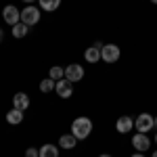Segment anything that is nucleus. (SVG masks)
Segmentation results:
<instances>
[{"mask_svg": "<svg viewBox=\"0 0 157 157\" xmlns=\"http://www.w3.org/2000/svg\"><path fill=\"white\" fill-rule=\"evenodd\" d=\"M90 132H92V121H90V117H84V115H82V117H75V120L71 121V134L78 140L88 138Z\"/></svg>", "mask_w": 157, "mask_h": 157, "instance_id": "f257e3e1", "label": "nucleus"}, {"mask_svg": "<svg viewBox=\"0 0 157 157\" xmlns=\"http://www.w3.org/2000/svg\"><path fill=\"white\" fill-rule=\"evenodd\" d=\"M134 128H136L138 132L147 134L149 130H153V128H155V117H153L151 113H140V115L134 120Z\"/></svg>", "mask_w": 157, "mask_h": 157, "instance_id": "f03ea898", "label": "nucleus"}, {"mask_svg": "<svg viewBox=\"0 0 157 157\" xmlns=\"http://www.w3.org/2000/svg\"><path fill=\"white\" fill-rule=\"evenodd\" d=\"M120 46L117 44H103L101 46V59L105 61V63H115V61L120 59Z\"/></svg>", "mask_w": 157, "mask_h": 157, "instance_id": "7ed1b4c3", "label": "nucleus"}, {"mask_svg": "<svg viewBox=\"0 0 157 157\" xmlns=\"http://www.w3.org/2000/svg\"><path fill=\"white\" fill-rule=\"evenodd\" d=\"M21 21H23L25 25H36L38 21H40V9H36V6H25L23 11H21Z\"/></svg>", "mask_w": 157, "mask_h": 157, "instance_id": "20e7f679", "label": "nucleus"}, {"mask_svg": "<svg viewBox=\"0 0 157 157\" xmlns=\"http://www.w3.org/2000/svg\"><path fill=\"white\" fill-rule=\"evenodd\" d=\"M2 19H4L9 25H17L19 21H21V11H19L15 4H6L4 11H2Z\"/></svg>", "mask_w": 157, "mask_h": 157, "instance_id": "39448f33", "label": "nucleus"}, {"mask_svg": "<svg viewBox=\"0 0 157 157\" xmlns=\"http://www.w3.org/2000/svg\"><path fill=\"white\" fill-rule=\"evenodd\" d=\"M55 90H57V97L61 98H69L73 92V82H69L67 78H63V80H57V86H55Z\"/></svg>", "mask_w": 157, "mask_h": 157, "instance_id": "423d86ee", "label": "nucleus"}, {"mask_svg": "<svg viewBox=\"0 0 157 157\" xmlns=\"http://www.w3.org/2000/svg\"><path fill=\"white\" fill-rule=\"evenodd\" d=\"M65 78H67L69 82H80V80L84 78V67L78 65V63L67 65V67H65Z\"/></svg>", "mask_w": 157, "mask_h": 157, "instance_id": "0eeeda50", "label": "nucleus"}, {"mask_svg": "<svg viewBox=\"0 0 157 157\" xmlns=\"http://www.w3.org/2000/svg\"><path fill=\"white\" fill-rule=\"evenodd\" d=\"M132 147L138 151V153H145V151H149V147H151V140H149V136L143 132L134 134L132 136Z\"/></svg>", "mask_w": 157, "mask_h": 157, "instance_id": "6e6552de", "label": "nucleus"}, {"mask_svg": "<svg viewBox=\"0 0 157 157\" xmlns=\"http://www.w3.org/2000/svg\"><path fill=\"white\" fill-rule=\"evenodd\" d=\"M29 107V97L25 94V92H17L15 97H13V109H19V111H27Z\"/></svg>", "mask_w": 157, "mask_h": 157, "instance_id": "1a4fd4ad", "label": "nucleus"}, {"mask_svg": "<svg viewBox=\"0 0 157 157\" xmlns=\"http://www.w3.org/2000/svg\"><path fill=\"white\" fill-rule=\"evenodd\" d=\"M134 128V120L130 117V115H124V117H120V120L115 121V130L120 134H126V132H130Z\"/></svg>", "mask_w": 157, "mask_h": 157, "instance_id": "9d476101", "label": "nucleus"}, {"mask_svg": "<svg viewBox=\"0 0 157 157\" xmlns=\"http://www.w3.org/2000/svg\"><path fill=\"white\" fill-rule=\"evenodd\" d=\"M84 59L88 63H98L101 61V46H88L84 52Z\"/></svg>", "mask_w": 157, "mask_h": 157, "instance_id": "9b49d317", "label": "nucleus"}, {"mask_svg": "<svg viewBox=\"0 0 157 157\" xmlns=\"http://www.w3.org/2000/svg\"><path fill=\"white\" fill-rule=\"evenodd\" d=\"M75 145H78V138H75L73 134H63V136L59 138V147L61 149H67V151H69V149H73Z\"/></svg>", "mask_w": 157, "mask_h": 157, "instance_id": "f8f14e48", "label": "nucleus"}, {"mask_svg": "<svg viewBox=\"0 0 157 157\" xmlns=\"http://www.w3.org/2000/svg\"><path fill=\"white\" fill-rule=\"evenodd\" d=\"M6 121H9L11 126L21 124V121H23V111H19V109H11V111L6 113Z\"/></svg>", "mask_w": 157, "mask_h": 157, "instance_id": "ddd939ff", "label": "nucleus"}, {"mask_svg": "<svg viewBox=\"0 0 157 157\" xmlns=\"http://www.w3.org/2000/svg\"><path fill=\"white\" fill-rule=\"evenodd\" d=\"M40 157H59V147H57V145L40 147Z\"/></svg>", "mask_w": 157, "mask_h": 157, "instance_id": "4468645a", "label": "nucleus"}, {"mask_svg": "<svg viewBox=\"0 0 157 157\" xmlns=\"http://www.w3.org/2000/svg\"><path fill=\"white\" fill-rule=\"evenodd\" d=\"M38 2H40V9L46 11V13L57 11V9L61 6V0H38Z\"/></svg>", "mask_w": 157, "mask_h": 157, "instance_id": "2eb2a0df", "label": "nucleus"}, {"mask_svg": "<svg viewBox=\"0 0 157 157\" xmlns=\"http://www.w3.org/2000/svg\"><path fill=\"white\" fill-rule=\"evenodd\" d=\"M29 32V25H25L23 21H19L17 25H13V36L15 38H25Z\"/></svg>", "mask_w": 157, "mask_h": 157, "instance_id": "dca6fc26", "label": "nucleus"}, {"mask_svg": "<svg viewBox=\"0 0 157 157\" xmlns=\"http://www.w3.org/2000/svg\"><path fill=\"white\" fill-rule=\"evenodd\" d=\"M48 78H52L55 82H57V80H63V78H65V67H59V65H55V67H50V73H48Z\"/></svg>", "mask_w": 157, "mask_h": 157, "instance_id": "f3484780", "label": "nucleus"}, {"mask_svg": "<svg viewBox=\"0 0 157 157\" xmlns=\"http://www.w3.org/2000/svg\"><path fill=\"white\" fill-rule=\"evenodd\" d=\"M55 86H57V82H55L52 78H46V80H42V82H40V90H42V92H52V90H55Z\"/></svg>", "mask_w": 157, "mask_h": 157, "instance_id": "a211bd4d", "label": "nucleus"}, {"mask_svg": "<svg viewBox=\"0 0 157 157\" xmlns=\"http://www.w3.org/2000/svg\"><path fill=\"white\" fill-rule=\"evenodd\" d=\"M25 157H40V149H36V147H29V149L25 151Z\"/></svg>", "mask_w": 157, "mask_h": 157, "instance_id": "6ab92c4d", "label": "nucleus"}, {"mask_svg": "<svg viewBox=\"0 0 157 157\" xmlns=\"http://www.w3.org/2000/svg\"><path fill=\"white\" fill-rule=\"evenodd\" d=\"M4 40V29H0V42Z\"/></svg>", "mask_w": 157, "mask_h": 157, "instance_id": "aec40b11", "label": "nucleus"}, {"mask_svg": "<svg viewBox=\"0 0 157 157\" xmlns=\"http://www.w3.org/2000/svg\"><path fill=\"white\" fill-rule=\"evenodd\" d=\"M132 157H145V155H143V153H138V151H136V153H134Z\"/></svg>", "mask_w": 157, "mask_h": 157, "instance_id": "412c9836", "label": "nucleus"}, {"mask_svg": "<svg viewBox=\"0 0 157 157\" xmlns=\"http://www.w3.org/2000/svg\"><path fill=\"white\" fill-rule=\"evenodd\" d=\"M23 2H27V4H32V2H36V0H23Z\"/></svg>", "mask_w": 157, "mask_h": 157, "instance_id": "4be33fe9", "label": "nucleus"}, {"mask_svg": "<svg viewBox=\"0 0 157 157\" xmlns=\"http://www.w3.org/2000/svg\"><path fill=\"white\" fill-rule=\"evenodd\" d=\"M98 157H111V155H107V153H103V155H98Z\"/></svg>", "mask_w": 157, "mask_h": 157, "instance_id": "5701e85b", "label": "nucleus"}, {"mask_svg": "<svg viewBox=\"0 0 157 157\" xmlns=\"http://www.w3.org/2000/svg\"><path fill=\"white\" fill-rule=\"evenodd\" d=\"M153 157H157V151H153Z\"/></svg>", "mask_w": 157, "mask_h": 157, "instance_id": "b1692460", "label": "nucleus"}, {"mask_svg": "<svg viewBox=\"0 0 157 157\" xmlns=\"http://www.w3.org/2000/svg\"><path fill=\"white\" fill-rule=\"evenodd\" d=\"M151 2H153V4H157V0H151Z\"/></svg>", "mask_w": 157, "mask_h": 157, "instance_id": "393cba45", "label": "nucleus"}, {"mask_svg": "<svg viewBox=\"0 0 157 157\" xmlns=\"http://www.w3.org/2000/svg\"><path fill=\"white\" fill-rule=\"evenodd\" d=\"M155 126H157V115H155Z\"/></svg>", "mask_w": 157, "mask_h": 157, "instance_id": "a878e982", "label": "nucleus"}, {"mask_svg": "<svg viewBox=\"0 0 157 157\" xmlns=\"http://www.w3.org/2000/svg\"><path fill=\"white\" fill-rule=\"evenodd\" d=\"M155 143H157V136H155Z\"/></svg>", "mask_w": 157, "mask_h": 157, "instance_id": "bb28decb", "label": "nucleus"}]
</instances>
